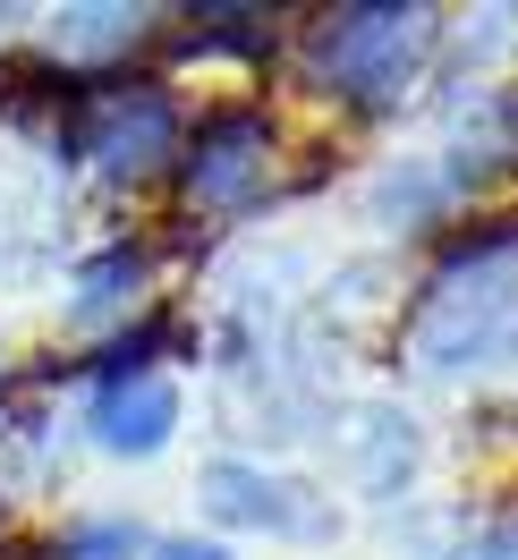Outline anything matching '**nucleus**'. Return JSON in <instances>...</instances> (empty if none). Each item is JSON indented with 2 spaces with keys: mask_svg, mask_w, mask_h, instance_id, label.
Wrapping results in <instances>:
<instances>
[{
  "mask_svg": "<svg viewBox=\"0 0 518 560\" xmlns=\"http://www.w3.org/2000/svg\"><path fill=\"white\" fill-rule=\"evenodd\" d=\"M502 349H518V221L450 246L442 280L425 289V306L408 323V357L425 374L493 365Z\"/></svg>",
  "mask_w": 518,
  "mask_h": 560,
  "instance_id": "1",
  "label": "nucleus"
},
{
  "mask_svg": "<svg viewBox=\"0 0 518 560\" xmlns=\"http://www.w3.org/2000/svg\"><path fill=\"white\" fill-rule=\"evenodd\" d=\"M434 51V9H332L323 26H314V77L357 110H391L408 94L416 60Z\"/></svg>",
  "mask_w": 518,
  "mask_h": 560,
  "instance_id": "2",
  "label": "nucleus"
},
{
  "mask_svg": "<svg viewBox=\"0 0 518 560\" xmlns=\"http://www.w3.org/2000/svg\"><path fill=\"white\" fill-rule=\"evenodd\" d=\"M264 171H273V128H264V110H212V119H196V144H187V212L255 205Z\"/></svg>",
  "mask_w": 518,
  "mask_h": 560,
  "instance_id": "3",
  "label": "nucleus"
},
{
  "mask_svg": "<svg viewBox=\"0 0 518 560\" xmlns=\"http://www.w3.org/2000/svg\"><path fill=\"white\" fill-rule=\"evenodd\" d=\"M77 153H94L103 178H145L162 153H179V103L162 85L94 94V103H85V128H77Z\"/></svg>",
  "mask_w": 518,
  "mask_h": 560,
  "instance_id": "4",
  "label": "nucleus"
},
{
  "mask_svg": "<svg viewBox=\"0 0 518 560\" xmlns=\"http://www.w3.org/2000/svg\"><path fill=\"white\" fill-rule=\"evenodd\" d=\"M94 442L119 458H153L162 442L179 433V390L162 374H128V383H103L94 390Z\"/></svg>",
  "mask_w": 518,
  "mask_h": 560,
  "instance_id": "5",
  "label": "nucleus"
},
{
  "mask_svg": "<svg viewBox=\"0 0 518 560\" xmlns=\"http://www.w3.org/2000/svg\"><path fill=\"white\" fill-rule=\"evenodd\" d=\"M205 501H212V518H230V526H273V535H298V526H314L307 501L280 485V476L246 467V458H221V467H205Z\"/></svg>",
  "mask_w": 518,
  "mask_h": 560,
  "instance_id": "6",
  "label": "nucleus"
},
{
  "mask_svg": "<svg viewBox=\"0 0 518 560\" xmlns=\"http://www.w3.org/2000/svg\"><path fill=\"white\" fill-rule=\"evenodd\" d=\"M145 272H153V255H145V246H103V255L77 272L69 315H77V323H103V315H119V306H137Z\"/></svg>",
  "mask_w": 518,
  "mask_h": 560,
  "instance_id": "7",
  "label": "nucleus"
},
{
  "mask_svg": "<svg viewBox=\"0 0 518 560\" xmlns=\"http://www.w3.org/2000/svg\"><path fill=\"white\" fill-rule=\"evenodd\" d=\"M187 51H239V60H264L273 51V9H196L187 26Z\"/></svg>",
  "mask_w": 518,
  "mask_h": 560,
  "instance_id": "8",
  "label": "nucleus"
},
{
  "mask_svg": "<svg viewBox=\"0 0 518 560\" xmlns=\"http://www.w3.org/2000/svg\"><path fill=\"white\" fill-rule=\"evenodd\" d=\"M145 35V9H69L60 18V60H94V51H119V43Z\"/></svg>",
  "mask_w": 518,
  "mask_h": 560,
  "instance_id": "9",
  "label": "nucleus"
},
{
  "mask_svg": "<svg viewBox=\"0 0 518 560\" xmlns=\"http://www.w3.org/2000/svg\"><path fill=\"white\" fill-rule=\"evenodd\" d=\"M137 552H145V535L128 518H85V526H69L43 560H137Z\"/></svg>",
  "mask_w": 518,
  "mask_h": 560,
  "instance_id": "10",
  "label": "nucleus"
},
{
  "mask_svg": "<svg viewBox=\"0 0 518 560\" xmlns=\"http://www.w3.org/2000/svg\"><path fill=\"white\" fill-rule=\"evenodd\" d=\"M459 560H518V526H493V535H476Z\"/></svg>",
  "mask_w": 518,
  "mask_h": 560,
  "instance_id": "11",
  "label": "nucleus"
},
{
  "mask_svg": "<svg viewBox=\"0 0 518 560\" xmlns=\"http://www.w3.org/2000/svg\"><path fill=\"white\" fill-rule=\"evenodd\" d=\"M153 560H230V552H221V544H162Z\"/></svg>",
  "mask_w": 518,
  "mask_h": 560,
  "instance_id": "12",
  "label": "nucleus"
}]
</instances>
